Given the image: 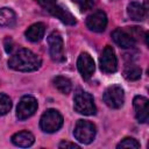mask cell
<instances>
[{
  "label": "cell",
  "mask_w": 149,
  "mask_h": 149,
  "mask_svg": "<svg viewBox=\"0 0 149 149\" xmlns=\"http://www.w3.org/2000/svg\"><path fill=\"white\" fill-rule=\"evenodd\" d=\"M116 148H130V149H139L140 148V143L133 139V137H125L118 146Z\"/></svg>",
  "instance_id": "cell-21"
},
{
  "label": "cell",
  "mask_w": 149,
  "mask_h": 149,
  "mask_svg": "<svg viewBox=\"0 0 149 149\" xmlns=\"http://www.w3.org/2000/svg\"><path fill=\"white\" fill-rule=\"evenodd\" d=\"M127 14L134 21H142L146 15V9L140 2L132 1L127 6Z\"/></svg>",
  "instance_id": "cell-15"
},
{
  "label": "cell",
  "mask_w": 149,
  "mask_h": 149,
  "mask_svg": "<svg viewBox=\"0 0 149 149\" xmlns=\"http://www.w3.org/2000/svg\"><path fill=\"white\" fill-rule=\"evenodd\" d=\"M134 109H135V116L139 122L143 123L148 120V99L143 95H136L133 100Z\"/></svg>",
  "instance_id": "cell-12"
},
{
  "label": "cell",
  "mask_w": 149,
  "mask_h": 149,
  "mask_svg": "<svg viewBox=\"0 0 149 149\" xmlns=\"http://www.w3.org/2000/svg\"><path fill=\"white\" fill-rule=\"evenodd\" d=\"M141 73H142L141 68H139L135 64H130L126 66V69L123 70V76L128 80H137L141 77Z\"/></svg>",
  "instance_id": "cell-18"
},
{
  "label": "cell",
  "mask_w": 149,
  "mask_h": 149,
  "mask_svg": "<svg viewBox=\"0 0 149 149\" xmlns=\"http://www.w3.org/2000/svg\"><path fill=\"white\" fill-rule=\"evenodd\" d=\"M72 1H73V3H76L78 6L80 12L90 10L98 3V0H72Z\"/></svg>",
  "instance_id": "cell-20"
},
{
  "label": "cell",
  "mask_w": 149,
  "mask_h": 149,
  "mask_svg": "<svg viewBox=\"0 0 149 149\" xmlns=\"http://www.w3.org/2000/svg\"><path fill=\"white\" fill-rule=\"evenodd\" d=\"M58 147L59 148H62V149H66V148H79V146L78 144H76V143H72V142H68V141H62L59 144H58Z\"/></svg>",
  "instance_id": "cell-24"
},
{
  "label": "cell",
  "mask_w": 149,
  "mask_h": 149,
  "mask_svg": "<svg viewBox=\"0 0 149 149\" xmlns=\"http://www.w3.org/2000/svg\"><path fill=\"white\" fill-rule=\"evenodd\" d=\"M41 7H43L47 12L50 9V8H52L56 3H57V1L56 0H35Z\"/></svg>",
  "instance_id": "cell-22"
},
{
  "label": "cell",
  "mask_w": 149,
  "mask_h": 149,
  "mask_svg": "<svg viewBox=\"0 0 149 149\" xmlns=\"http://www.w3.org/2000/svg\"><path fill=\"white\" fill-rule=\"evenodd\" d=\"M41 58L29 49H19L8 59V66L15 71L30 72L41 66Z\"/></svg>",
  "instance_id": "cell-1"
},
{
  "label": "cell",
  "mask_w": 149,
  "mask_h": 149,
  "mask_svg": "<svg viewBox=\"0 0 149 149\" xmlns=\"http://www.w3.org/2000/svg\"><path fill=\"white\" fill-rule=\"evenodd\" d=\"M73 108L77 113L83 115H93L95 114L97 111L93 97L88 92H85L84 90H77L74 92Z\"/></svg>",
  "instance_id": "cell-2"
},
{
  "label": "cell",
  "mask_w": 149,
  "mask_h": 149,
  "mask_svg": "<svg viewBox=\"0 0 149 149\" xmlns=\"http://www.w3.org/2000/svg\"><path fill=\"white\" fill-rule=\"evenodd\" d=\"M16 22V15L13 9L3 7L0 8V27L10 28Z\"/></svg>",
  "instance_id": "cell-16"
},
{
  "label": "cell",
  "mask_w": 149,
  "mask_h": 149,
  "mask_svg": "<svg viewBox=\"0 0 149 149\" xmlns=\"http://www.w3.org/2000/svg\"><path fill=\"white\" fill-rule=\"evenodd\" d=\"M37 109V100L31 95H23L16 108V116L19 120H26L30 118Z\"/></svg>",
  "instance_id": "cell-7"
},
{
  "label": "cell",
  "mask_w": 149,
  "mask_h": 149,
  "mask_svg": "<svg viewBox=\"0 0 149 149\" xmlns=\"http://www.w3.org/2000/svg\"><path fill=\"white\" fill-rule=\"evenodd\" d=\"M3 47H5V50H6L7 54H12V51H13V47H14V42H13V40H12L10 37L7 36V37L3 40Z\"/></svg>",
  "instance_id": "cell-23"
},
{
  "label": "cell",
  "mask_w": 149,
  "mask_h": 149,
  "mask_svg": "<svg viewBox=\"0 0 149 149\" xmlns=\"http://www.w3.org/2000/svg\"><path fill=\"white\" fill-rule=\"evenodd\" d=\"M112 38L120 48L123 49H132L135 45V40L133 35L128 34L126 30L121 28H116L115 30L112 31Z\"/></svg>",
  "instance_id": "cell-11"
},
{
  "label": "cell",
  "mask_w": 149,
  "mask_h": 149,
  "mask_svg": "<svg viewBox=\"0 0 149 149\" xmlns=\"http://www.w3.org/2000/svg\"><path fill=\"white\" fill-rule=\"evenodd\" d=\"M104 102L111 108H120L125 102L123 88L119 85H112L106 88L102 95Z\"/></svg>",
  "instance_id": "cell-6"
},
{
  "label": "cell",
  "mask_w": 149,
  "mask_h": 149,
  "mask_svg": "<svg viewBox=\"0 0 149 149\" xmlns=\"http://www.w3.org/2000/svg\"><path fill=\"white\" fill-rule=\"evenodd\" d=\"M63 126V116L56 109H47L40 120V127L44 133H55Z\"/></svg>",
  "instance_id": "cell-3"
},
{
  "label": "cell",
  "mask_w": 149,
  "mask_h": 149,
  "mask_svg": "<svg viewBox=\"0 0 149 149\" xmlns=\"http://www.w3.org/2000/svg\"><path fill=\"white\" fill-rule=\"evenodd\" d=\"M86 26L92 31L101 33L105 30V28L107 26V15L102 10H95L87 16Z\"/></svg>",
  "instance_id": "cell-9"
},
{
  "label": "cell",
  "mask_w": 149,
  "mask_h": 149,
  "mask_svg": "<svg viewBox=\"0 0 149 149\" xmlns=\"http://www.w3.org/2000/svg\"><path fill=\"white\" fill-rule=\"evenodd\" d=\"M12 108V100L10 98L5 94V93H0V116L7 114Z\"/></svg>",
  "instance_id": "cell-19"
},
{
  "label": "cell",
  "mask_w": 149,
  "mask_h": 149,
  "mask_svg": "<svg viewBox=\"0 0 149 149\" xmlns=\"http://www.w3.org/2000/svg\"><path fill=\"white\" fill-rule=\"evenodd\" d=\"M12 142L17 146V147H21V148H28L30 146L34 144L35 142V137L34 135L28 132V130H22V132H19V133H15L13 136H12Z\"/></svg>",
  "instance_id": "cell-13"
},
{
  "label": "cell",
  "mask_w": 149,
  "mask_h": 149,
  "mask_svg": "<svg viewBox=\"0 0 149 149\" xmlns=\"http://www.w3.org/2000/svg\"><path fill=\"white\" fill-rule=\"evenodd\" d=\"M73 135L80 143L88 144L95 137V126L87 120H78L74 126Z\"/></svg>",
  "instance_id": "cell-4"
},
{
  "label": "cell",
  "mask_w": 149,
  "mask_h": 149,
  "mask_svg": "<svg viewBox=\"0 0 149 149\" xmlns=\"http://www.w3.org/2000/svg\"><path fill=\"white\" fill-rule=\"evenodd\" d=\"M52 84L54 86L62 93V94H68L71 92V88H72V84H71V80L66 77H63V76H57L54 78L52 80Z\"/></svg>",
  "instance_id": "cell-17"
},
{
  "label": "cell",
  "mask_w": 149,
  "mask_h": 149,
  "mask_svg": "<svg viewBox=\"0 0 149 149\" xmlns=\"http://www.w3.org/2000/svg\"><path fill=\"white\" fill-rule=\"evenodd\" d=\"M77 68H78V71L81 74L83 79L87 80V79H90L92 77L95 66H94V61L90 56V54L81 52L79 55L78 61H77Z\"/></svg>",
  "instance_id": "cell-10"
},
{
  "label": "cell",
  "mask_w": 149,
  "mask_h": 149,
  "mask_svg": "<svg viewBox=\"0 0 149 149\" xmlns=\"http://www.w3.org/2000/svg\"><path fill=\"white\" fill-rule=\"evenodd\" d=\"M48 44H49V54L54 62L62 63L65 61L64 55V44L63 38L58 31H52L48 36Z\"/></svg>",
  "instance_id": "cell-5"
},
{
  "label": "cell",
  "mask_w": 149,
  "mask_h": 149,
  "mask_svg": "<svg viewBox=\"0 0 149 149\" xmlns=\"http://www.w3.org/2000/svg\"><path fill=\"white\" fill-rule=\"evenodd\" d=\"M99 65L102 72L105 73H113L118 69V59L115 56V52L112 47L106 45L105 49L101 52L100 59H99Z\"/></svg>",
  "instance_id": "cell-8"
},
{
  "label": "cell",
  "mask_w": 149,
  "mask_h": 149,
  "mask_svg": "<svg viewBox=\"0 0 149 149\" xmlns=\"http://www.w3.org/2000/svg\"><path fill=\"white\" fill-rule=\"evenodd\" d=\"M45 33V26L42 22H37L31 24L30 27H28V29L26 30L24 35L27 37L28 41L30 42H40Z\"/></svg>",
  "instance_id": "cell-14"
}]
</instances>
